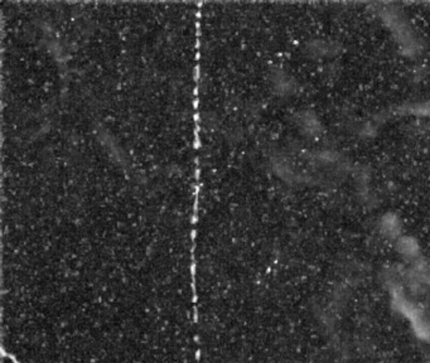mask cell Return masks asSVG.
<instances>
[{
	"label": "cell",
	"mask_w": 430,
	"mask_h": 363,
	"mask_svg": "<svg viewBox=\"0 0 430 363\" xmlns=\"http://www.w3.org/2000/svg\"><path fill=\"white\" fill-rule=\"evenodd\" d=\"M428 363H430V361H429V362H428Z\"/></svg>",
	"instance_id": "obj_3"
},
{
	"label": "cell",
	"mask_w": 430,
	"mask_h": 363,
	"mask_svg": "<svg viewBox=\"0 0 430 363\" xmlns=\"http://www.w3.org/2000/svg\"><path fill=\"white\" fill-rule=\"evenodd\" d=\"M380 227H381L382 233L388 237H395L400 233V222L395 214H385L380 221Z\"/></svg>",
	"instance_id": "obj_1"
},
{
	"label": "cell",
	"mask_w": 430,
	"mask_h": 363,
	"mask_svg": "<svg viewBox=\"0 0 430 363\" xmlns=\"http://www.w3.org/2000/svg\"><path fill=\"white\" fill-rule=\"evenodd\" d=\"M398 250L406 257H415L419 254V245L416 240L409 236H402L398 240Z\"/></svg>",
	"instance_id": "obj_2"
}]
</instances>
